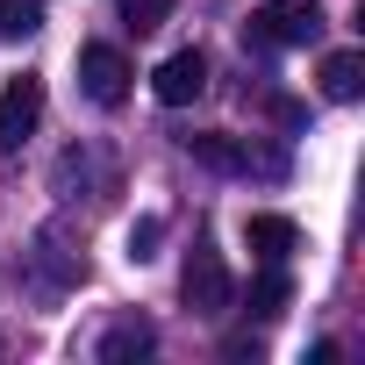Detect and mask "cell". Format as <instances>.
Listing matches in <instances>:
<instances>
[{
  "label": "cell",
  "instance_id": "9",
  "mask_svg": "<svg viewBox=\"0 0 365 365\" xmlns=\"http://www.w3.org/2000/svg\"><path fill=\"white\" fill-rule=\"evenodd\" d=\"M322 93L329 101H358L365 93V58L358 51H329L322 58Z\"/></svg>",
  "mask_w": 365,
  "mask_h": 365
},
{
  "label": "cell",
  "instance_id": "8",
  "mask_svg": "<svg viewBox=\"0 0 365 365\" xmlns=\"http://www.w3.org/2000/svg\"><path fill=\"white\" fill-rule=\"evenodd\" d=\"M244 244L258 258H294L301 251V222L294 215H244Z\"/></svg>",
  "mask_w": 365,
  "mask_h": 365
},
{
  "label": "cell",
  "instance_id": "5",
  "mask_svg": "<svg viewBox=\"0 0 365 365\" xmlns=\"http://www.w3.org/2000/svg\"><path fill=\"white\" fill-rule=\"evenodd\" d=\"M36 122H43V79H8L0 86V150H22Z\"/></svg>",
  "mask_w": 365,
  "mask_h": 365
},
{
  "label": "cell",
  "instance_id": "3",
  "mask_svg": "<svg viewBox=\"0 0 365 365\" xmlns=\"http://www.w3.org/2000/svg\"><path fill=\"white\" fill-rule=\"evenodd\" d=\"M129 79H136V72H129V58H122L115 43H86V51H79V86H86L93 108H122V101H129Z\"/></svg>",
  "mask_w": 365,
  "mask_h": 365
},
{
  "label": "cell",
  "instance_id": "1",
  "mask_svg": "<svg viewBox=\"0 0 365 365\" xmlns=\"http://www.w3.org/2000/svg\"><path fill=\"white\" fill-rule=\"evenodd\" d=\"M322 36V0H265V8L244 22L251 51H301Z\"/></svg>",
  "mask_w": 365,
  "mask_h": 365
},
{
  "label": "cell",
  "instance_id": "12",
  "mask_svg": "<svg viewBox=\"0 0 365 365\" xmlns=\"http://www.w3.org/2000/svg\"><path fill=\"white\" fill-rule=\"evenodd\" d=\"M115 8H122V22H129L136 36H150V29L172 22V0H115Z\"/></svg>",
  "mask_w": 365,
  "mask_h": 365
},
{
  "label": "cell",
  "instance_id": "11",
  "mask_svg": "<svg viewBox=\"0 0 365 365\" xmlns=\"http://www.w3.org/2000/svg\"><path fill=\"white\" fill-rule=\"evenodd\" d=\"M43 29V0H0V43H29Z\"/></svg>",
  "mask_w": 365,
  "mask_h": 365
},
{
  "label": "cell",
  "instance_id": "6",
  "mask_svg": "<svg viewBox=\"0 0 365 365\" xmlns=\"http://www.w3.org/2000/svg\"><path fill=\"white\" fill-rule=\"evenodd\" d=\"M187 143V158L194 165H208V172H222V179H244L258 158H251V143L244 136H230V129H194V136H179Z\"/></svg>",
  "mask_w": 365,
  "mask_h": 365
},
{
  "label": "cell",
  "instance_id": "13",
  "mask_svg": "<svg viewBox=\"0 0 365 365\" xmlns=\"http://www.w3.org/2000/svg\"><path fill=\"white\" fill-rule=\"evenodd\" d=\"M158 237H165V222H158V215L129 222V258H136V265H143V258H158Z\"/></svg>",
  "mask_w": 365,
  "mask_h": 365
},
{
  "label": "cell",
  "instance_id": "4",
  "mask_svg": "<svg viewBox=\"0 0 365 365\" xmlns=\"http://www.w3.org/2000/svg\"><path fill=\"white\" fill-rule=\"evenodd\" d=\"M150 93H158V108L201 101V93H208V58H201V51H172V58L150 72Z\"/></svg>",
  "mask_w": 365,
  "mask_h": 365
},
{
  "label": "cell",
  "instance_id": "2",
  "mask_svg": "<svg viewBox=\"0 0 365 365\" xmlns=\"http://www.w3.org/2000/svg\"><path fill=\"white\" fill-rule=\"evenodd\" d=\"M179 301H187V315H201V322L230 315V301H237V279H230V265H222V251L208 237L187 251V265H179Z\"/></svg>",
  "mask_w": 365,
  "mask_h": 365
},
{
  "label": "cell",
  "instance_id": "7",
  "mask_svg": "<svg viewBox=\"0 0 365 365\" xmlns=\"http://www.w3.org/2000/svg\"><path fill=\"white\" fill-rule=\"evenodd\" d=\"M251 315L258 322H272V315H287V301H294V272H287V258H258V279H251Z\"/></svg>",
  "mask_w": 365,
  "mask_h": 365
},
{
  "label": "cell",
  "instance_id": "10",
  "mask_svg": "<svg viewBox=\"0 0 365 365\" xmlns=\"http://www.w3.org/2000/svg\"><path fill=\"white\" fill-rule=\"evenodd\" d=\"M158 336H150V322H115L108 336H101V365H122V358H143Z\"/></svg>",
  "mask_w": 365,
  "mask_h": 365
}]
</instances>
